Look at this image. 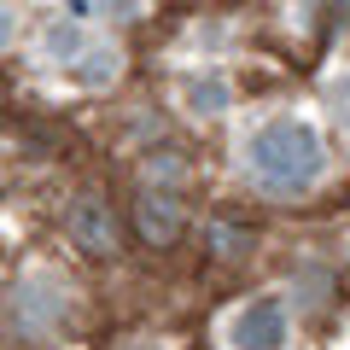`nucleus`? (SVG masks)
<instances>
[{"label":"nucleus","mask_w":350,"mask_h":350,"mask_svg":"<svg viewBox=\"0 0 350 350\" xmlns=\"http://www.w3.org/2000/svg\"><path fill=\"white\" fill-rule=\"evenodd\" d=\"M251 170H257L262 187L298 193L321 175V140H315L310 123H269L251 140Z\"/></svg>","instance_id":"f257e3e1"},{"label":"nucleus","mask_w":350,"mask_h":350,"mask_svg":"<svg viewBox=\"0 0 350 350\" xmlns=\"http://www.w3.org/2000/svg\"><path fill=\"white\" fill-rule=\"evenodd\" d=\"M234 345L239 350H280V345H286V310H280L275 298H257L234 321Z\"/></svg>","instance_id":"f03ea898"},{"label":"nucleus","mask_w":350,"mask_h":350,"mask_svg":"<svg viewBox=\"0 0 350 350\" xmlns=\"http://www.w3.org/2000/svg\"><path fill=\"white\" fill-rule=\"evenodd\" d=\"M135 228H140V239H146V245H170V239L181 234V204L146 193V199H135Z\"/></svg>","instance_id":"7ed1b4c3"},{"label":"nucleus","mask_w":350,"mask_h":350,"mask_svg":"<svg viewBox=\"0 0 350 350\" xmlns=\"http://www.w3.org/2000/svg\"><path fill=\"white\" fill-rule=\"evenodd\" d=\"M70 234L82 239V245H105V204L100 199H82L70 211Z\"/></svg>","instance_id":"20e7f679"},{"label":"nucleus","mask_w":350,"mask_h":350,"mask_svg":"<svg viewBox=\"0 0 350 350\" xmlns=\"http://www.w3.org/2000/svg\"><path fill=\"white\" fill-rule=\"evenodd\" d=\"M333 105H338V123H345V129H350V76H345V82H338V88H333Z\"/></svg>","instance_id":"39448f33"}]
</instances>
